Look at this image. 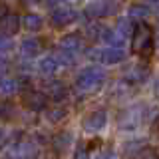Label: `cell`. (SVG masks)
<instances>
[{
	"instance_id": "obj_1",
	"label": "cell",
	"mask_w": 159,
	"mask_h": 159,
	"mask_svg": "<svg viewBox=\"0 0 159 159\" xmlns=\"http://www.w3.org/2000/svg\"><path fill=\"white\" fill-rule=\"evenodd\" d=\"M153 44H155V40H153L151 26L145 22H137L131 34V52L139 58L147 60L153 52Z\"/></svg>"
},
{
	"instance_id": "obj_2",
	"label": "cell",
	"mask_w": 159,
	"mask_h": 159,
	"mask_svg": "<svg viewBox=\"0 0 159 159\" xmlns=\"http://www.w3.org/2000/svg\"><path fill=\"white\" fill-rule=\"evenodd\" d=\"M103 82H106V70L99 68V66H88V68L80 70L74 86H76V89L80 93H92Z\"/></svg>"
},
{
	"instance_id": "obj_3",
	"label": "cell",
	"mask_w": 159,
	"mask_h": 159,
	"mask_svg": "<svg viewBox=\"0 0 159 159\" xmlns=\"http://www.w3.org/2000/svg\"><path fill=\"white\" fill-rule=\"evenodd\" d=\"M82 50V38L80 34H68L58 44V58L62 64H74Z\"/></svg>"
},
{
	"instance_id": "obj_4",
	"label": "cell",
	"mask_w": 159,
	"mask_h": 159,
	"mask_svg": "<svg viewBox=\"0 0 159 159\" xmlns=\"http://www.w3.org/2000/svg\"><path fill=\"white\" fill-rule=\"evenodd\" d=\"M88 56L92 60H96L99 64L106 66H113V64H121L125 60V50L123 48H116V46H106V48H93L88 52Z\"/></svg>"
},
{
	"instance_id": "obj_5",
	"label": "cell",
	"mask_w": 159,
	"mask_h": 159,
	"mask_svg": "<svg viewBox=\"0 0 159 159\" xmlns=\"http://www.w3.org/2000/svg\"><path fill=\"white\" fill-rule=\"evenodd\" d=\"M20 103L30 111H42L48 103V96L34 88H20Z\"/></svg>"
},
{
	"instance_id": "obj_6",
	"label": "cell",
	"mask_w": 159,
	"mask_h": 159,
	"mask_svg": "<svg viewBox=\"0 0 159 159\" xmlns=\"http://www.w3.org/2000/svg\"><path fill=\"white\" fill-rule=\"evenodd\" d=\"M106 125H107V111L106 109H93V111H89L82 119V129L86 133H89V135L103 131Z\"/></svg>"
},
{
	"instance_id": "obj_7",
	"label": "cell",
	"mask_w": 159,
	"mask_h": 159,
	"mask_svg": "<svg viewBox=\"0 0 159 159\" xmlns=\"http://www.w3.org/2000/svg\"><path fill=\"white\" fill-rule=\"evenodd\" d=\"M78 20V12L74 10L72 6H56L50 14V22L54 24L56 28H64V26H70Z\"/></svg>"
},
{
	"instance_id": "obj_8",
	"label": "cell",
	"mask_w": 159,
	"mask_h": 159,
	"mask_svg": "<svg viewBox=\"0 0 159 159\" xmlns=\"http://www.w3.org/2000/svg\"><path fill=\"white\" fill-rule=\"evenodd\" d=\"M143 117H145V111H143L141 106L127 107L125 111H121V116H119V127L121 129H133L143 121Z\"/></svg>"
},
{
	"instance_id": "obj_9",
	"label": "cell",
	"mask_w": 159,
	"mask_h": 159,
	"mask_svg": "<svg viewBox=\"0 0 159 159\" xmlns=\"http://www.w3.org/2000/svg\"><path fill=\"white\" fill-rule=\"evenodd\" d=\"M36 153H38L36 145H32L28 141H22V143H16V145L10 147L4 153L2 159H36Z\"/></svg>"
},
{
	"instance_id": "obj_10",
	"label": "cell",
	"mask_w": 159,
	"mask_h": 159,
	"mask_svg": "<svg viewBox=\"0 0 159 159\" xmlns=\"http://www.w3.org/2000/svg\"><path fill=\"white\" fill-rule=\"evenodd\" d=\"M119 8V2L117 0H99V2L92 4V6L88 8V14L93 18H103V16H111V14H116Z\"/></svg>"
},
{
	"instance_id": "obj_11",
	"label": "cell",
	"mask_w": 159,
	"mask_h": 159,
	"mask_svg": "<svg viewBox=\"0 0 159 159\" xmlns=\"http://www.w3.org/2000/svg\"><path fill=\"white\" fill-rule=\"evenodd\" d=\"M60 68H62V62H60L58 54H48L42 60H38V72L42 76H54Z\"/></svg>"
},
{
	"instance_id": "obj_12",
	"label": "cell",
	"mask_w": 159,
	"mask_h": 159,
	"mask_svg": "<svg viewBox=\"0 0 159 159\" xmlns=\"http://www.w3.org/2000/svg\"><path fill=\"white\" fill-rule=\"evenodd\" d=\"M109 34H111V28L103 26V24H89L86 28V36L92 40V42H106L107 44Z\"/></svg>"
},
{
	"instance_id": "obj_13",
	"label": "cell",
	"mask_w": 159,
	"mask_h": 159,
	"mask_svg": "<svg viewBox=\"0 0 159 159\" xmlns=\"http://www.w3.org/2000/svg\"><path fill=\"white\" fill-rule=\"evenodd\" d=\"M20 52L24 58H36L42 52V40L40 38H26L20 44Z\"/></svg>"
},
{
	"instance_id": "obj_14",
	"label": "cell",
	"mask_w": 159,
	"mask_h": 159,
	"mask_svg": "<svg viewBox=\"0 0 159 159\" xmlns=\"http://www.w3.org/2000/svg\"><path fill=\"white\" fill-rule=\"evenodd\" d=\"M46 92H48V98L52 99V102H62V99L68 98V88L64 86L62 82H58V80H52V82H48Z\"/></svg>"
},
{
	"instance_id": "obj_15",
	"label": "cell",
	"mask_w": 159,
	"mask_h": 159,
	"mask_svg": "<svg viewBox=\"0 0 159 159\" xmlns=\"http://www.w3.org/2000/svg\"><path fill=\"white\" fill-rule=\"evenodd\" d=\"M20 30V18L16 14H6L4 18H0V34L12 36Z\"/></svg>"
},
{
	"instance_id": "obj_16",
	"label": "cell",
	"mask_w": 159,
	"mask_h": 159,
	"mask_svg": "<svg viewBox=\"0 0 159 159\" xmlns=\"http://www.w3.org/2000/svg\"><path fill=\"white\" fill-rule=\"evenodd\" d=\"M70 141H72V133L62 131V133H58V135L52 139V147L56 149V153H60V155H62V153H66V151H68Z\"/></svg>"
},
{
	"instance_id": "obj_17",
	"label": "cell",
	"mask_w": 159,
	"mask_h": 159,
	"mask_svg": "<svg viewBox=\"0 0 159 159\" xmlns=\"http://www.w3.org/2000/svg\"><path fill=\"white\" fill-rule=\"evenodd\" d=\"M22 24H24L26 30H30V32H38V30H42V26H44V20H42L40 14L30 12V14H26V16L22 18Z\"/></svg>"
},
{
	"instance_id": "obj_18",
	"label": "cell",
	"mask_w": 159,
	"mask_h": 159,
	"mask_svg": "<svg viewBox=\"0 0 159 159\" xmlns=\"http://www.w3.org/2000/svg\"><path fill=\"white\" fill-rule=\"evenodd\" d=\"M125 80H127L129 84H143L147 80V70L143 68V66H133L125 74Z\"/></svg>"
},
{
	"instance_id": "obj_19",
	"label": "cell",
	"mask_w": 159,
	"mask_h": 159,
	"mask_svg": "<svg viewBox=\"0 0 159 159\" xmlns=\"http://www.w3.org/2000/svg\"><path fill=\"white\" fill-rule=\"evenodd\" d=\"M149 6H145V4H131L127 10V14H129V20H139V22H143L147 16H149Z\"/></svg>"
},
{
	"instance_id": "obj_20",
	"label": "cell",
	"mask_w": 159,
	"mask_h": 159,
	"mask_svg": "<svg viewBox=\"0 0 159 159\" xmlns=\"http://www.w3.org/2000/svg\"><path fill=\"white\" fill-rule=\"evenodd\" d=\"M18 92V80L14 78H0V93H4V96H12V93Z\"/></svg>"
},
{
	"instance_id": "obj_21",
	"label": "cell",
	"mask_w": 159,
	"mask_h": 159,
	"mask_svg": "<svg viewBox=\"0 0 159 159\" xmlns=\"http://www.w3.org/2000/svg\"><path fill=\"white\" fill-rule=\"evenodd\" d=\"M131 159H159V153L153 147H149V145H141L131 155Z\"/></svg>"
},
{
	"instance_id": "obj_22",
	"label": "cell",
	"mask_w": 159,
	"mask_h": 159,
	"mask_svg": "<svg viewBox=\"0 0 159 159\" xmlns=\"http://www.w3.org/2000/svg\"><path fill=\"white\" fill-rule=\"evenodd\" d=\"M68 116V109L66 107H52V109H48V113H46V117H48V121H52V123H58V121H62L64 117Z\"/></svg>"
},
{
	"instance_id": "obj_23",
	"label": "cell",
	"mask_w": 159,
	"mask_h": 159,
	"mask_svg": "<svg viewBox=\"0 0 159 159\" xmlns=\"http://www.w3.org/2000/svg\"><path fill=\"white\" fill-rule=\"evenodd\" d=\"M96 145V143H92V145H86V143H80L76 147V153H74V159H89V153H92V147Z\"/></svg>"
},
{
	"instance_id": "obj_24",
	"label": "cell",
	"mask_w": 159,
	"mask_h": 159,
	"mask_svg": "<svg viewBox=\"0 0 159 159\" xmlns=\"http://www.w3.org/2000/svg\"><path fill=\"white\" fill-rule=\"evenodd\" d=\"M10 50H14V40L6 34H0V54H6Z\"/></svg>"
},
{
	"instance_id": "obj_25",
	"label": "cell",
	"mask_w": 159,
	"mask_h": 159,
	"mask_svg": "<svg viewBox=\"0 0 159 159\" xmlns=\"http://www.w3.org/2000/svg\"><path fill=\"white\" fill-rule=\"evenodd\" d=\"M12 113H14V107L10 103H0V117L2 119H8Z\"/></svg>"
},
{
	"instance_id": "obj_26",
	"label": "cell",
	"mask_w": 159,
	"mask_h": 159,
	"mask_svg": "<svg viewBox=\"0 0 159 159\" xmlns=\"http://www.w3.org/2000/svg\"><path fill=\"white\" fill-rule=\"evenodd\" d=\"M98 159H117V155L113 151H103V153H99Z\"/></svg>"
},
{
	"instance_id": "obj_27",
	"label": "cell",
	"mask_w": 159,
	"mask_h": 159,
	"mask_svg": "<svg viewBox=\"0 0 159 159\" xmlns=\"http://www.w3.org/2000/svg\"><path fill=\"white\" fill-rule=\"evenodd\" d=\"M6 70H8V64L4 62L2 58H0V78H4V76H6Z\"/></svg>"
},
{
	"instance_id": "obj_28",
	"label": "cell",
	"mask_w": 159,
	"mask_h": 159,
	"mask_svg": "<svg viewBox=\"0 0 159 159\" xmlns=\"http://www.w3.org/2000/svg\"><path fill=\"white\" fill-rule=\"evenodd\" d=\"M8 14V8H6V4L4 2H0V18H4Z\"/></svg>"
},
{
	"instance_id": "obj_29",
	"label": "cell",
	"mask_w": 159,
	"mask_h": 159,
	"mask_svg": "<svg viewBox=\"0 0 159 159\" xmlns=\"http://www.w3.org/2000/svg\"><path fill=\"white\" fill-rule=\"evenodd\" d=\"M153 89H155V96L159 98V78L155 80V84H153Z\"/></svg>"
},
{
	"instance_id": "obj_30",
	"label": "cell",
	"mask_w": 159,
	"mask_h": 159,
	"mask_svg": "<svg viewBox=\"0 0 159 159\" xmlns=\"http://www.w3.org/2000/svg\"><path fill=\"white\" fill-rule=\"evenodd\" d=\"M149 4H151V6H153V8H155L157 12H159V0H149Z\"/></svg>"
},
{
	"instance_id": "obj_31",
	"label": "cell",
	"mask_w": 159,
	"mask_h": 159,
	"mask_svg": "<svg viewBox=\"0 0 159 159\" xmlns=\"http://www.w3.org/2000/svg\"><path fill=\"white\" fill-rule=\"evenodd\" d=\"M62 2H66V4H80V2H84V0H62Z\"/></svg>"
},
{
	"instance_id": "obj_32",
	"label": "cell",
	"mask_w": 159,
	"mask_h": 159,
	"mask_svg": "<svg viewBox=\"0 0 159 159\" xmlns=\"http://www.w3.org/2000/svg\"><path fill=\"white\" fill-rule=\"evenodd\" d=\"M2 143H4V131L0 129V147H2Z\"/></svg>"
},
{
	"instance_id": "obj_33",
	"label": "cell",
	"mask_w": 159,
	"mask_h": 159,
	"mask_svg": "<svg viewBox=\"0 0 159 159\" xmlns=\"http://www.w3.org/2000/svg\"><path fill=\"white\" fill-rule=\"evenodd\" d=\"M157 46H159V36H157Z\"/></svg>"
}]
</instances>
